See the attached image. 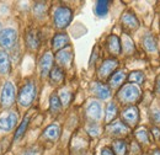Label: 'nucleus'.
<instances>
[{
	"label": "nucleus",
	"mask_w": 160,
	"mask_h": 155,
	"mask_svg": "<svg viewBox=\"0 0 160 155\" xmlns=\"http://www.w3.org/2000/svg\"><path fill=\"white\" fill-rule=\"evenodd\" d=\"M123 42H124V52H127V53H132V52L134 51V46H133V42H132L131 39L128 38V37H126Z\"/></svg>",
	"instance_id": "obj_32"
},
{
	"label": "nucleus",
	"mask_w": 160,
	"mask_h": 155,
	"mask_svg": "<svg viewBox=\"0 0 160 155\" xmlns=\"http://www.w3.org/2000/svg\"><path fill=\"white\" fill-rule=\"evenodd\" d=\"M157 92L160 95V75L157 78Z\"/></svg>",
	"instance_id": "obj_39"
},
{
	"label": "nucleus",
	"mask_w": 160,
	"mask_h": 155,
	"mask_svg": "<svg viewBox=\"0 0 160 155\" xmlns=\"http://www.w3.org/2000/svg\"><path fill=\"white\" fill-rule=\"evenodd\" d=\"M16 122H18L16 112H10L6 117L0 118V129L5 131V132H9L16 126Z\"/></svg>",
	"instance_id": "obj_8"
},
{
	"label": "nucleus",
	"mask_w": 160,
	"mask_h": 155,
	"mask_svg": "<svg viewBox=\"0 0 160 155\" xmlns=\"http://www.w3.org/2000/svg\"><path fill=\"white\" fill-rule=\"evenodd\" d=\"M117 65H118V62L116 60V59H106L102 64H101V67L99 68V77L101 79H105V78H107L110 74H112V72L117 68Z\"/></svg>",
	"instance_id": "obj_7"
},
{
	"label": "nucleus",
	"mask_w": 160,
	"mask_h": 155,
	"mask_svg": "<svg viewBox=\"0 0 160 155\" xmlns=\"http://www.w3.org/2000/svg\"><path fill=\"white\" fill-rule=\"evenodd\" d=\"M129 80L136 84H142L144 81V74L142 72H133L129 74Z\"/></svg>",
	"instance_id": "obj_29"
},
{
	"label": "nucleus",
	"mask_w": 160,
	"mask_h": 155,
	"mask_svg": "<svg viewBox=\"0 0 160 155\" xmlns=\"http://www.w3.org/2000/svg\"><path fill=\"white\" fill-rule=\"evenodd\" d=\"M152 133H153V136L155 139H159L160 138V131L157 128V127H154V128H152Z\"/></svg>",
	"instance_id": "obj_37"
},
{
	"label": "nucleus",
	"mask_w": 160,
	"mask_h": 155,
	"mask_svg": "<svg viewBox=\"0 0 160 155\" xmlns=\"http://www.w3.org/2000/svg\"><path fill=\"white\" fill-rule=\"evenodd\" d=\"M136 137L138 138L140 143L143 144H148L149 143V136H148V132L145 129H139L137 133H136Z\"/></svg>",
	"instance_id": "obj_30"
},
{
	"label": "nucleus",
	"mask_w": 160,
	"mask_h": 155,
	"mask_svg": "<svg viewBox=\"0 0 160 155\" xmlns=\"http://www.w3.org/2000/svg\"><path fill=\"white\" fill-rule=\"evenodd\" d=\"M60 134V127L57 124V123H53L51 126H48L43 133V137L48 140H56L59 138Z\"/></svg>",
	"instance_id": "obj_17"
},
{
	"label": "nucleus",
	"mask_w": 160,
	"mask_h": 155,
	"mask_svg": "<svg viewBox=\"0 0 160 155\" xmlns=\"http://www.w3.org/2000/svg\"><path fill=\"white\" fill-rule=\"evenodd\" d=\"M122 23H123L127 28H129V30H137L138 26H139L138 19H137L133 14H131V12L123 14V16H122Z\"/></svg>",
	"instance_id": "obj_15"
},
{
	"label": "nucleus",
	"mask_w": 160,
	"mask_h": 155,
	"mask_svg": "<svg viewBox=\"0 0 160 155\" xmlns=\"http://www.w3.org/2000/svg\"><path fill=\"white\" fill-rule=\"evenodd\" d=\"M0 101L2 107H9L12 105L15 101V86L12 82L6 81L1 89V95H0Z\"/></svg>",
	"instance_id": "obj_4"
},
{
	"label": "nucleus",
	"mask_w": 160,
	"mask_h": 155,
	"mask_svg": "<svg viewBox=\"0 0 160 155\" xmlns=\"http://www.w3.org/2000/svg\"><path fill=\"white\" fill-rule=\"evenodd\" d=\"M36 153H37V150L32 148V149H28V150H26L23 155H36Z\"/></svg>",
	"instance_id": "obj_38"
},
{
	"label": "nucleus",
	"mask_w": 160,
	"mask_h": 155,
	"mask_svg": "<svg viewBox=\"0 0 160 155\" xmlns=\"http://www.w3.org/2000/svg\"><path fill=\"white\" fill-rule=\"evenodd\" d=\"M117 115V106L115 103H108L107 105V108H106V122H111Z\"/></svg>",
	"instance_id": "obj_26"
},
{
	"label": "nucleus",
	"mask_w": 160,
	"mask_h": 155,
	"mask_svg": "<svg viewBox=\"0 0 160 155\" xmlns=\"http://www.w3.org/2000/svg\"><path fill=\"white\" fill-rule=\"evenodd\" d=\"M68 43H69V38H68V36L65 33H57L54 36V38H53V42H52L53 48L56 51H59L62 48H65L68 46Z\"/></svg>",
	"instance_id": "obj_18"
},
{
	"label": "nucleus",
	"mask_w": 160,
	"mask_h": 155,
	"mask_svg": "<svg viewBox=\"0 0 160 155\" xmlns=\"http://www.w3.org/2000/svg\"><path fill=\"white\" fill-rule=\"evenodd\" d=\"M60 101H62V105H68L70 102V98H72V94L68 91V90H62L60 91Z\"/></svg>",
	"instance_id": "obj_31"
},
{
	"label": "nucleus",
	"mask_w": 160,
	"mask_h": 155,
	"mask_svg": "<svg viewBox=\"0 0 160 155\" xmlns=\"http://www.w3.org/2000/svg\"><path fill=\"white\" fill-rule=\"evenodd\" d=\"M143 43H144V47L147 48L148 52H157V42H155L153 36H150V35L145 36L143 39Z\"/></svg>",
	"instance_id": "obj_25"
},
{
	"label": "nucleus",
	"mask_w": 160,
	"mask_h": 155,
	"mask_svg": "<svg viewBox=\"0 0 160 155\" xmlns=\"http://www.w3.org/2000/svg\"><path fill=\"white\" fill-rule=\"evenodd\" d=\"M18 38V33L12 28H5L0 33V46L4 48H11Z\"/></svg>",
	"instance_id": "obj_5"
},
{
	"label": "nucleus",
	"mask_w": 160,
	"mask_h": 155,
	"mask_svg": "<svg viewBox=\"0 0 160 155\" xmlns=\"http://www.w3.org/2000/svg\"><path fill=\"white\" fill-rule=\"evenodd\" d=\"M10 72V60L6 52L0 51V73L8 74Z\"/></svg>",
	"instance_id": "obj_19"
},
{
	"label": "nucleus",
	"mask_w": 160,
	"mask_h": 155,
	"mask_svg": "<svg viewBox=\"0 0 160 155\" xmlns=\"http://www.w3.org/2000/svg\"><path fill=\"white\" fill-rule=\"evenodd\" d=\"M72 18H73V12L69 8H65V6H59L54 11V25L56 27L58 28H65L70 21H72Z\"/></svg>",
	"instance_id": "obj_2"
},
{
	"label": "nucleus",
	"mask_w": 160,
	"mask_h": 155,
	"mask_svg": "<svg viewBox=\"0 0 160 155\" xmlns=\"http://www.w3.org/2000/svg\"><path fill=\"white\" fill-rule=\"evenodd\" d=\"M51 82L52 84H60L62 81H63V79H64V73H63V70L60 69L59 67H56V68H53L52 70H51Z\"/></svg>",
	"instance_id": "obj_23"
},
{
	"label": "nucleus",
	"mask_w": 160,
	"mask_h": 155,
	"mask_svg": "<svg viewBox=\"0 0 160 155\" xmlns=\"http://www.w3.org/2000/svg\"><path fill=\"white\" fill-rule=\"evenodd\" d=\"M88 133H89L90 136L98 137L99 133H100V129H99V127H98L96 124H92V126H90V127L88 128Z\"/></svg>",
	"instance_id": "obj_33"
},
{
	"label": "nucleus",
	"mask_w": 160,
	"mask_h": 155,
	"mask_svg": "<svg viewBox=\"0 0 160 155\" xmlns=\"http://www.w3.org/2000/svg\"><path fill=\"white\" fill-rule=\"evenodd\" d=\"M36 97V86L33 82H26L19 92V103L22 107H28Z\"/></svg>",
	"instance_id": "obj_1"
},
{
	"label": "nucleus",
	"mask_w": 160,
	"mask_h": 155,
	"mask_svg": "<svg viewBox=\"0 0 160 155\" xmlns=\"http://www.w3.org/2000/svg\"><path fill=\"white\" fill-rule=\"evenodd\" d=\"M86 113H88V116L90 117L91 119H94V121L100 119L101 115H102L101 105L98 101H91V102H89V105H88V107H86Z\"/></svg>",
	"instance_id": "obj_11"
},
{
	"label": "nucleus",
	"mask_w": 160,
	"mask_h": 155,
	"mask_svg": "<svg viewBox=\"0 0 160 155\" xmlns=\"http://www.w3.org/2000/svg\"><path fill=\"white\" fill-rule=\"evenodd\" d=\"M72 58H73V52L69 47L63 48L57 53V62L62 65H68L72 62Z\"/></svg>",
	"instance_id": "obj_16"
},
{
	"label": "nucleus",
	"mask_w": 160,
	"mask_h": 155,
	"mask_svg": "<svg viewBox=\"0 0 160 155\" xmlns=\"http://www.w3.org/2000/svg\"><path fill=\"white\" fill-rule=\"evenodd\" d=\"M33 11H35L36 16L42 18V16L46 14V11H47V6H46L44 2H37V4L35 5V8H33Z\"/></svg>",
	"instance_id": "obj_28"
},
{
	"label": "nucleus",
	"mask_w": 160,
	"mask_h": 155,
	"mask_svg": "<svg viewBox=\"0 0 160 155\" xmlns=\"http://www.w3.org/2000/svg\"><path fill=\"white\" fill-rule=\"evenodd\" d=\"M122 119L127 126H136L139 121V111L136 106H128L122 111Z\"/></svg>",
	"instance_id": "obj_6"
},
{
	"label": "nucleus",
	"mask_w": 160,
	"mask_h": 155,
	"mask_svg": "<svg viewBox=\"0 0 160 155\" xmlns=\"http://www.w3.org/2000/svg\"><path fill=\"white\" fill-rule=\"evenodd\" d=\"M28 122H30V118H28V117H25V118H23V121L21 122L20 127H19V128H18V131H16L15 140H19L21 137L23 136V133H25V132H26V129H27Z\"/></svg>",
	"instance_id": "obj_27"
},
{
	"label": "nucleus",
	"mask_w": 160,
	"mask_h": 155,
	"mask_svg": "<svg viewBox=\"0 0 160 155\" xmlns=\"http://www.w3.org/2000/svg\"><path fill=\"white\" fill-rule=\"evenodd\" d=\"M150 155H160V150L155 149V150H153V152H152V154Z\"/></svg>",
	"instance_id": "obj_40"
},
{
	"label": "nucleus",
	"mask_w": 160,
	"mask_h": 155,
	"mask_svg": "<svg viewBox=\"0 0 160 155\" xmlns=\"http://www.w3.org/2000/svg\"><path fill=\"white\" fill-rule=\"evenodd\" d=\"M26 43L30 49H37L40 46V36L38 32L35 30H30L26 35Z\"/></svg>",
	"instance_id": "obj_14"
},
{
	"label": "nucleus",
	"mask_w": 160,
	"mask_h": 155,
	"mask_svg": "<svg viewBox=\"0 0 160 155\" xmlns=\"http://www.w3.org/2000/svg\"><path fill=\"white\" fill-rule=\"evenodd\" d=\"M139 96L140 91L138 86H136V85H126L118 92L120 100L124 103H133L139 98Z\"/></svg>",
	"instance_id": "obj_3"
},
{
	"label": "nucleus",
	"mask_w": 160,
	"mask_h": 155,
	"mask_svg": "<svg viewBox=\"0 0 160 155\" xmlns=\"http://www.w3.org/2000/svg\"><path fill=\"white\" fill-rule=\"evenodd\" d=\"M113 153L116 155H126L127 154V143L122 139H118V140H115L113 142Z\"/></svg>",
	"instance_id": "obj_22"
},
{
	"label": "nucleus",
	"mask_w": 160,
	"mask_h": 155,
	"mask_svg": "<svg viewBox=\"0 0 160 155\" xmlns=\"http://www.w3.org/2000/svg\"><path fill=\"white\" fill-rule=\"evenodd\" d=\"M153 119H154V122L155 123H160V110L158 108H155L154 111H153Z\"/></svg>",
	"instance_id": "obj_35"
},
{
	"label": "nucleus",
	"mask_w": 160,
	"mask_h": 155,
	"mask_svg": "<svg viewBox=\"0 0 160 155\" xmlns=\"http://www.w3.org/2000/svg\"><path fill=\"white\" fill-rule=\"evenodd\" d=\"M108 5H110V1H105V0L98 1L96 5H95V12H96V15L100 16V18L106 16L107 12H108Z\"/></svg>",
	"instance_id": "obj_21"
},
{
	"label": "nucleus",
	"mask_w": 160,
	"mask_h": 155,
	"mask_svg": "<svg viewBox=\"0 0 160 155\" xmlns=\"http://www.w3.org/2000/svg\"><path fill=\"white\" fill-rule=\"evenodd\" d=\"M129 128L127 127V124H123L122 122H115L108 126V132L111 136H123L127 134Z\"/></svg>",
	"instance_id": "obj_12"
},
{
	"label": "nucleus",
	"mask_w": 160,
	"mask_h": 155,
	"mask_svg": "<svg viewBox=\"0 0 160 155\" xmlns=\"http://www.w3.org/2000/svg\"><path fill=\"white\" fill-rule=\"evenodd\" d=\"M60 108H62V101L56 94H53L49 98V110L52 113H57L60 111Z\"/></svg>",
	"instance_id": "obj_24"
},
{
	"label": "nucleus",
	"mask_w": 160,
	"mask_h": 155,
	"mask_svg": "<svg viewBox=\"0 0 160 155\" xmlns=\"http://www.w3.org/2000/svg\"><path fill=\"white\" fill-rule=\"evenodd\" d=\"M107 47H108V51L115 56H118L121 53V51H122L120 38L117 36H115V35H111L107 38Z\"/></svg>",
	"instance_id": "obj_13"
},
{
	"label": "nucleus",
	"mask_w": 160,
	"mask_h": 155,
	"mask_svg": "<svg viewBox=\"0 0 160 155\" xmlns=\"http://www.w3.org/2000/svg\"><path fill=\"white\" fill-rule=\"evenodd\" d=\"M124 79H126V73L124 72H122V70L115 72V74H112V77L110 78V85L113 86V88H117L124 81Z\"/></svg>",
	"instance_id": "obj_20"
},
{
	"label": "nucleus",
	"mask_w": 160,
	"mask_h": 155,
	"mask_svg": "<svg viewBox=\"0 0 160 155\" xmlns=\"http://www.w3.org/2000/svg\"><path fill=\"white\" fill-rule=\"evenodd\" d=\"M131 150H132V154L134 155H139L140 154V148H139V145L137 144V143H132V145H131Z\"/></svg>",
	"instance_id": "obj_34"
},
{
	"label": "nucleus",
	"mask_w": 160,
	"mask_h": 155,
	"mask_svg": "<svg viewBox=\"0 0 160 155\" xmlns=\"http://www.w3.org/2000/svg\"><path fill=\"white\" fill-rule=\"evenodd\" d=\"M91 90L92 92L96 95V96L101 98V100H107L108 97L111 96V90L107 85L102 84V82H94L92 86H91Z\"/></svg>",
	"instance_id": "obj_10"
},
{
	"label": "nucleus",
	"mask_w": 160,
	"mask_h": 155,
	"mask_svg": "<svg viewBox=\"0 0 160 155\" xmlns=\"http://www.w3.org/2000/svg\"><path fill=\"white\" fill-rule=\"evenodd\" d=\"M52 63H53V56L52 53L47 52L43 54V57L40 60V70L42 77H47L48 73L52 70Z\"/></svg>",
	"instance_id": "obj_9"
},
{
	"label": "nucleus",
	"mask_w": 160,
	"mask_h": 155,
	"mask_svg": "<svg viewBox=\"0 0 160 155\" xmlns=\"http://www.w3.org/2000/svg\"><path fill=\"white\" fill-rule=\"evenodd\" d=\"M101 155H116V154L113 153V150H112L111 148L105 147V148H102V149H101Z\"/></svg>",
	"instance_id": "obj_36"
},
{
	"label": "nucleus",
	"mask_w": 160,
	"mask_h": 155,
	"mask_svg": "<svg viewBox=\"0 0 160 155\" xmlns=\"http://www.w3.org/2000/svg\"><path fill=\"white\" fill-rule=\"evenodd\" d=\"M0 30H1V26H0ZM0 33H1V32H0Z\"/></svg>",
	"instance_id": "obj_41"
}]
</instances>
